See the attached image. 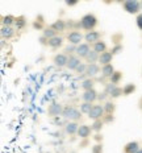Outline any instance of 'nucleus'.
Returning <instances> with one entry per match:
<instances>
[{
	"instance_id": "nucleus-19",
	"label": "nucleus",
	"mask_w": 142,
	"mask_h": 153,
	"mask_svg": "<svg viewBox=\"0 0 142 153\" xmlns=\"http://www.w3.org/2000/svg\"><path fill=\"white\" fill-rule=\"evenodd\" d=\"M92 50H95L97 54H102V53H104V52H107L108 50V46H107V42L105 41H97L96 44H93L92 45Z\"/></svg>"
},
{
	"instance_id": "nucleus-34",
	"label": "nucleus",
	"mask_w": 142,
	"mask_h": 153,
	"mask_svg": "<svg viewBox=\"0 0 142 153\" xmlns=\"http://www.w3.org/2000/svg\"><path fill=\"white\" fill-rule=\"evenodd\" d=\"M91 153H103V144L102 143H96L91 148Z\"/></svg>"
},
{
	"instance_id": "nucleus-4",
	"label": "nucleus",
	"mask_w": 142,
	"mask_h": 153,
	"mask_svg": "<svg viewBox=\"0 0 142 153\" xmlns=\"http://www.w3.org/2000/svg\"><path fill=\"white\" fill-rule=\"evenodd\" d=\"M105 116V110H104V106L102 104H93L91 112L88 114V119L90 120H100Z\"/></svg>"
},
{
	"instance_id": "nucleus-38",
	"label": "nucleus",
	"mask_w": 142,
	"mask_h": 153,
	"mask_svg": "<svg viewBox=\"0 0 142 153\" xmlns=\"http://www.w3.org/2000/svg\"><path fill=\"white\" fill-rule=\"evenodd\" d=\"M135 23H137V27L142 30V13L137 15V17H135Z\"/></svg>"
},
{
	"instance_id": "nucleus-16",
	"label": "nucleus",
	"mask_w": 142,
	"mask_h": 153,
	"mask_svg": "<svg viewBox=\"0 0 142 153\" xmlns=\"http://www.w3.org/2000/svg\"><path fill=\"white\" fill-rule=\"evenodd\" d=\"M0 34H1L3 40H11L12 37H15L16 30L12 27H1V29H0Z\"/></svg>"
},
{
	"instance_id": "nucleus-41",
	"label": "nucleus",
	"mask_w": 142,
	"mask_h": 153,
	"mask_svg": "<svg viewBox=\"0 0 142 153\" xmlns=\"http://www.w3.org/2000/svg\"><path fill=\"white\" fill-rule=\"evenodd\" d=\"M93 139L96 140L97 143H102V141H103V135H100V133H96V136H95Z\"/></svg>"
},
{
	"instance_id": "nucleus-6",
	"label": "nucleus",
	"mask_w": 142,
	"mask_h": 153,
	"mask_svg": "<svg viewBox=\"0 0 142 153\" xmlns=\"http://www.w3.org/2000/svg\"><path fill=\"white\" fill-rule=\"evenodd\" d=\"M97 98H99V92L95 90V88H92V90L83 91V94H82V100L86 102V103L93 104L97 100Z\"/></svg>"
},
{
	"instance_id": "nucleus-39",
	"label": "nucleus",
	"mask_w": 142,
	"mask_h": 153,
	"mask_svg": "<svg viewBox=\"0 0 142 153\" xmlns=\"http://www.w3.org/2000/svg\"><path fill=\"white\" fill-rule=\"evenodd\" d=\"M103 120H104V123H112L115 120V117H113V115H105L103 117Z\"/></svg>"
},
{
	"instance_id": "nucleus-28",
	"label": "nucleus",
	"mask_w": 142,
	"mask_h": 153,
	"mask_svg": "<svg viewBox=\"0 0 142 153\" xmlns=\"http://www.w3.org/2000/svg\"><path fill=\"white\" fill-rule=\"evenodd\" d=\"M135 90H137V87H135L134 83H128V85H125L124 87H122V95H124V97L132 95Z\"/></svg>"
},
{
	"instance_id": "nucleus-21",
	"label": "nucleus",
	"mask_w": 142,
	"mask_h": 153,
	"mask_svg": "<svg viewBox=\"0 0 142 153\" xmlns=\"http://www.w3.org/2000/svg\"><path fill=\"white\" fill-rule=\"evenodd\" d=\"M99 57H100V54H97L95 50H91L90 53H88V56L84 58V61H86L87 65H91V63H96V62H99Z\"/></svg>"
},
{
	"instance_id": "nucleus-45",
	"label": "nucleus",
	"mask_w": 142,
	"mask_h": 153,
	"mask_svg": "<svg viewBox=\"0 0 142 153\" xmlns=\"http://www.w3.org/2000/svg\"><path fill=\"white\" fill-rule=\"evenodd\" d=\"M141 8H142V1H141Z\"/></svg>"
},
{
	"instance_id": "nucleus-22",
	"label": "nucleus",
	"mask_w": 142,
	"mask_h": 153,
	"mask_svg": "<svg viewBox=\"0 0 142 153\" xmlns=\"http://www.w3.org/2000/svg\"><path fill=\"white\" fill-rule=\"evenodd\" d=\"M50 27H52L53 29L57 32V33H61V32H63V30L66 29V23H65L63 20H61V19H59V20L54 21V23L50 25Z\"/></svg>"
},
{
	"instance_id": "nucleus-14",
	"label": "nucleus",
	"mask_w": 142,
	"mask_h": 153,
	"mask_svg": "<svg viewBox=\"0 0 142 153\" xmlns=\"http://www.w3.org/2000/svg\"><path fill=\"white\" fill-rule=\"evenodd\" d=\"M113 59V54L110 50H107V52H104L100 54L99 57V65L100 66H105V65H109L110 62H112Z\"/></svg>"
},
{
	"instance_id": "nucleus-36",
	"label": "nucleus",
	"mask_w": 142,
	"mask_h": 153,
	"mask_svg": "<svg viewBox=\"0 0 142 153\" xmlns=\"http://www.w3.org/2000/svg\"><path fill=\"white\" fill-rule=\"evenodd\" d=\"M110 52H112L113 56H115V54H118L120 52H122V45H116L115 48H112V50H110Z\"/></svg>"
},
{
	"instance_id": "nucleus-24",
	"label": "nucleus",
	"mask_w": 142,
	"mask_h": 153,
	"mask_svg": "<svg viewBox=\"0 0 142 153\" xmlns=\"http://www.w3.org/2000/svg\"><path fill=\"white\" fill-rule=\"evenodd\" d=\"M104 110H105V115H113L116 111V104L113 100H107L104 103Z\"/></svg>"
},
{
	"instance_id": "nucleus-42",
	"label": "nucleus",
	"mask_w": 142,
	"mask_h": 153,
	"mask_svg": "<svg viewBox=\"0 0 142 153\" xmlns=\"http://www.w3.org/2000/svg\"><path fill=\"white\" fill-rule=\"evenodd\" d=\"M66 4L71 7V5H75V4H77V1H66Z\"/></svg>"
},
{
	"instance_id": "nucleus-30",
	"label": "nucleus",
	"mask_w": 142,
	"mask_h": 153,
	"mask_svg": "<svg viewBox=\"0 0 142 153\" xmlns=\"http://www.w3.org/2000/svg\"><path fill=\"white\" fill-rule=\"evenodd\" d=\"M103 127H104V120L100 119V120H95V122L92 123V126H91V128H92L93 132L100 133L102 129H103Z\"/></svg>"
},
{
	"instance_id": "nucleus-8",
	"label": "nucleus",
	"mask_w": 142,
	"mask_h": 153,
	"mask_svg": "<svg viewBox=\"0 0 142 153\" xmlns=\"http://www.w3.org/2000/svg\"><path fill=\"white\" fill-rule=\"evenodd\" d=\"M100 37H102V32L99 30H91V32H87L86 36H84V40H86V42L88 45H91V44H96L97 41H100Z\"/></svg>"
},
{
	"instance_id": "nucleus-35",
	"label": "nucleus",
	"mask_w": 142,
	"mask_h": 153,
	"mask_svg": "<svg viewBox=\"0 0 142 153\" xmlns=\"http://www.w3.org/2000/svg\"><path fill=\"white\" fill-rule=\"evenodd\" d=\"M87 63H80V65L78 66V69L75 70V73H77V74H86V70H87Z\"/></svg>"
},
{
	"instance_id": "nucleus-12",
	"label": "nucleus",
	"mask_w": 142,
	"mask_h": 153,
	"mask_svg": "<svg viewBox=\"0 0 142 153\" xmlns=\"http://www.w3.org/2000/svg\"><path fill=\"white\" fill-rule=\"evenodd\" d=\"M141 149L140 143L138 141H129L126 143L122 148V153H137Z\"/></svg>"
},
{
	"instance_id": "nucleus-13",
	"label": "nucleus",
	"mask_w": 142,
	"mask_h": 153,
	"mask_svg": "<svg viewBox=\"0 0 142 153\" xmlns=\"http://www.w3.org/2000/svg\"><path fill=\"white\" fill-rule=\"evenodd\" d=\"M80 63H82V59L79 58L78 56H75V54H71V56L68 57V62H67V66H66V68L68 70H71V71H75Z\"/></svg>"
},
{
	"instance_id": "nucleus-40",
	"label": "nucleus",
	"mask_w": 142,
	"mask_h": 153,
	"mask_svg": "<svg viewBox=\"0 0 142 153\" xmlns=\"http://www.w3.org/2000/svg\"><path fill=\"white\" fill-rule=\"evenodd\" d=\"M107 97H108V95H107L105 92H102V94H99V98H97V100H100V102H102V100H105Z\"/></svg>"
},
{
	"instance_id": "nucleus-43",
	"label": "nucleus",
	"mask_w": 142,
	"mask_h": 153,
	"mask_svg": "<svg viewBox=\"0 0 142 153\" xmlns=\"http://www.w3.org/2000/svg\"><path fill=\"white\" fill-rule=\"evenodd\" d=\"M137 153H142V148H141V149H140V151H138Z\"/></svg>"
},
{
	"instance_id": "nucleus-33",
	"label": "nucleus",
	"mask_w": 142,
	"mask_h": 153,
	"mask_svg": "<svg viewBox=\"0 0 142 153\" xmlns=\"http://www.w3.org/2000/svg\"><path fill=\"white\" fill-rule=\"evenodd\" d=\"M92 107H93V104H91V103H86V102H83V103L80 104V112L82 114H86V115H88L91 112V110H92Z\"/></svg>"
},
{
	"instance_id": "nucleus-7",
	"label": "nucleus",
	"mask_w": 142,
	"mask_h": 153,
	"mask_svg": "<svg viewBox=\"0 0 142 153\" xmlns=\"http://www.w3.org/2000/svg\"><path fill=\"white\" fill-rule=\"evenodd\" d=\"M68 62V56L65 53H58L53 57V63L57 68H66Z\"/></svg>"
},
{
	"instance_id": "nucleus-3",
	"label": "nucleus",
	"mask_w": 142,
	"mask_h": 153,
	"mask_svg": "<svg viewBox=\"0 0 142 153\" xmlns=\"http://www.w3.org/2000/svg\"><path fill=\"white\" fill-rule=\"evenodd\" d=\"M122 8L130 15H140V11H142L141 3L138 0H125L122 1Z\"/></svg>"
},
{
	"instance_id": "nucleus-23",
	"label": "nucleus",
	"mask_w": 142,
	"mask_h": 153,
	"mask_svg": "<svg viewBox=\"0 0 142 153\" xmlns=\"http://www.w3.org/2000/svg\"><path fill=\"white\" fill-rule=\"evenodd\" d=\"M15 23H16V17L12 15L3 16V19H1V27H12Z\"/></svg>"
},
{
	"instance_id": "nucleus-10",
	"label": "nucleus",
	"mask_w": 142,
	"mask_h": 153,
	"mask_svg": "<svg viewBox=\"0 0 142 153\" xmlns=\"http://www.w3.org/2000/svg\"><path fill=\"white\" fill-rule=\"evenodd\" d=\"M91 52V48L87 42L80 44V45L77 46V52H75V56H78L80 59H84L88 56V53Z\"/></svg>"
},
{
	"instance_id": "nucleus-15",
	"label": "nucleus",
	"mask_w": 142,
	"mask_h": 153,
	"mask_svg": "<svg viewBox=\"0 0 142 153\" xmlns=\"http://www.w3.org/2000/svg\"><path fill=\"white\" fill-rule=\"evenodd\" d=\"M92 132L93 131H92V128H91L90 126H87V124H82V126L79 127V129H78V136L80 139H88Z\"/></svg>"
},
{
	"instance_id": "nucleus-5",
	"label": "nucleus",
	"mask_w": 142,
	"mask_h": 153,
	"mask_svg": "<svg viewBox=\"0 0 142 153\" xmlns=\"http://www.w3.org/2000/svg\"><path fill=\"white\" fill-rule=\"evenodd\" d=\"M66 38H67V41L71 44V45L78 46V45H80L82 44V40L84 38V36L79 30H71L70 33H67Z\"/></svg>"
},
{
	"instance_id": "nucleus-44",
	"label": "nucleus",
	"mask_w": 142,
	"mask_h": 153,
	"mask_svg": "<svg viewBox=\"0 0 142 153\" xmlns=\"http://www.w3.org/2000/svg\"><path fill=\"white\" fill-rule=\"evenodd\" d=\"M70 153H77V152H74V151H72V152H70Z\"/></svg>"
},
{
	"instance_id": "nucleus-32",
	"label": "nucleus",
	"mask_w": 142,
	"mask_h": 153,
	"mask_svg": "<svg viewBox=\"0 0 142 153\" xmlns=\"http://www.w3.org/2000/svg\"><path fill=\"white\" fill-rule=\"evenodd\" d=\"M121 95H122V87H120V86H116V87L109 92V97L112 98V99H117Z\"/></svg>"
},
{
	"instance_id": "nucleus-29",
	"label": "nucleus",
	"mask_w": 142,
	"mask_h": 153,
	"mask_svg": "<svg viewBox=\"0 0 142 153\" xmlns=\"http://www.w3.org/2000/svg\"><path fill=\"white\" fill-rule=\"evenodd\" d=\"M82 88H83L84 91H87V90H92L93 88V86H95V81L92 78H87V79H84L83 82H82Z\"/></svg>"
},
{
	"instance_id": "nucleus-20",
	"label": "nucleus",
	"mask_w": 142,
	"mask_h": 153,
	"mask_svg": "<svg viewBox=\"0 0 142 153\" xmlns=\"http://www.w3.org/2000/svg\"><path fill=\"white\" fill-rule=\"evenodd\" d=\"M115 68H113V65L112 63H109V65H105V66H102V74L104 78H110L113 74H115Z\"/></svg>"
},
{
	"instance_id": "nucleus-11",
	"label": "nucleus",
	"mask_w": 142,
	"mask_h": 153,
	"mask_svg": "<svg viewBox=\"0 0 142 153\" xmlns=\"http://www.w3.org/2000/svg\"><path fill=\"white\" fill-rule=\"evenodd\" d=\"M102 71V68H100V65H97V63H91V65L87 66V70H86V75L87 78H95L99 73Z\"/></svg>"
},
{
	"instance_id": "nucleus-9",
	"label": "nucleus",
	"mask_w": 142,
	"mask_h": 153,
	"mask_svg": "<svg viewBox=\"0 0 142 153\" xmlns=\"http://www.w3.org/2000/svg\"><path fill=\"white\" fill-rule=\"evenodd\" d=\"M63 112V107L62 104L59 103H52L49 104V107H47V115H49L50 117H55V116H59V115H62Z\"/></svg>"
},
{
	"instance_id": "nucleus-26",
	"label": "nucleus",
	"mask_w": 142,
	"mask_h": 153,
	"mask_svg": "<svg viewBox=\"0 0 142 153\" xmlns=\"http://www.w3.org/2000/svg\"><path fill=\"white\" fill-rule=\"evenodd\" d=\"M42 36L45 38H47V40H52V38H54L55 36H58V33H57L52 27H46L45 29H43V32H42Z\"/></svg>"
},
{
	"instance_id": "nucleus-27",
	"label": "nucleus",
	"mask_w": 142,
	"mask_h": 153,
	"mask_svg": "<svg viewBox=\"0 0 142 153\" xmlns=\"http://www.w3.org/2000/svg\"><path fill=\"white\" fill-rule=\"evenodd\" d=\"M15 25H16V29L17 30L24 29V28L26 27V19H25V16H17Z\"/></svg>"
},
{
	"instance_id": "nucleus-17",
	"label": "nucleus",
	"mask_w": 142,
	"mask_h": 153,
	"mask_svg": "<svg viewBox=\"0 0 142 153\" xmlns=\"http://www.w3.org/2000/svg\"><path fill=\"white\" fill-rule=\"evenodd\" d=\"M79 127H80V126H79L77 122H68L67 124H66V127H65V132L67 133V135H70V136L78 135Z\"/></svg>"
},
{
	"instance_id": "nucleus-2",
	"label": "nucleus",
	"mask_w": 142,
	"mask_h": 153,
	"mask_svg": "<svg viewBox=\"0 0 142 153\" xmlns=\"http://www.w3.org/2000/svg\"><path fill=\"white\" fill-rule=\"evenodd\" d=\"M82 114L80 110H78V108H75L74 106H65L63 107V112H62V116L65 117V119L70 120V122H77L78 120L82 119Z\"/></svg>"
},
{
	"instance_id": "nucleus-18",
	"label": "nucleus",
	"mask_w": 142,
	"mask_h": 153,
	"mask_svg": "<svg viewBox=\"0 0 142 153\" xmlns=\"http://www.w3.org/2000/svg\"><path fill=\"white\" fill-rule=\"evenodd\" d=\"M63 46V37L62 36H55L54 38H52V40H49V48L53 50H57L59 49V48Z\"/></svg>"
},
{
	"instance_id": "nucleus-31",
	"label": "nucleus",
	"mask_w": 142,
	"mask_h": 153,
	"mask_svg": "<svg viewBox=\"0 0 142 153\" xmlns=\"http://www.w3.org/2000/svg\"><path fill=\"white\" fill-rule=\"evenodd\" d=\"M121 79H122V73L118 71V70H116L115 74H113V75L109 78V81H110V83H113V85L117 86L120 82H121Z\"/></svg>"
},
{
	"instance_id": "nucleus-37",
	"label": "nucleus",
	"mask_w": 142,
	"mask_h": 153,
	"mask_svg": "<svg viewBox=\"0 0 142 153\" xmlns=\"http://www.w3.org/2000/svg\"><path fill=\"white\" fill-rule=\"evenodd\" d=\"M77 52V46H74V45H68V46H66L65 48V54L66 53H75Z\"/></svg>"
},
{
	"instance_id": "nucleus-1",
	"label": "nucleus",
	"mask_w": 142,
	"mask_h": 153,
	"mask_svg": "<svg viewBox=\"0 0 142 153\" xmlns=\"http://www.w3.org/2000/svg\"><path fill=\"white\" fill-rule=\"evenodd\" d=\"M97 24H99V20L93 13H86L84 16H82V19L79 20V27L87 32L95 30Z\"/></svg>"
},
{
	"instance_id": "nucleus-25",
	"label": "nucleus",
	"mask_w": 142,
	"mask_h": 153,
	"mask_svg": "<svg viewBox=\"0 0 142 153\" xmlns=\"http://www.w3.org/2000/svg\"><path fill=\"white\" fill-rule=\"evenodd\" d=\"M33 28L36 30H42L43 32V29H45L46 27H45V21H43L42 16H38V17L33 21Z\"/></svg>"
}]
</instances>
